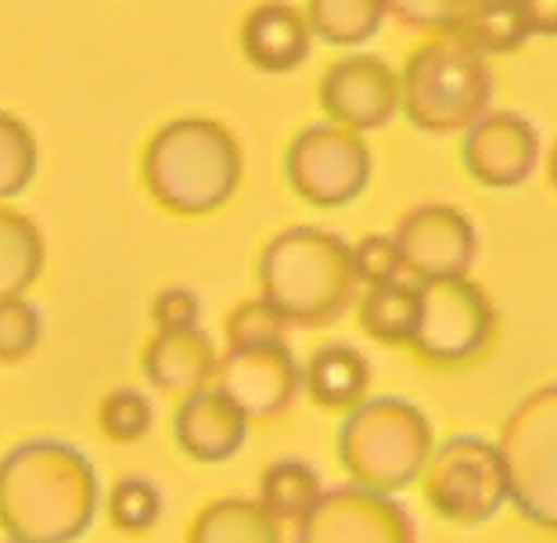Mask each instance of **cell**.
Returning a JSON list of instances; mask_svg holds the SVG:
<instances>
[{
	"label": "cell",
	"instance_id": "6da1fadb",
	"mask_svg": "<svg viewBox=\"0 0 557 543\" xmlns=\"http://www.w3.org/2000/svg\"><path fill=\"white\" fill-rule=\"evenodd\" d=\"M101 507L90 457L65 440H26L0 465V526L15 543H73Z\"/></svg>",
	"mask_w": 557,
	"mask_h": 543
},
{
	"label": "cell",
	"instance_id": "7a4b0ae2",
	"mask_svg": "<svg viewBox=\"0 0 557 543\" xmlns=\"http://www.w3.org/2000/svg\"><path fill=\"white\" fill-rule=\"evenodd\" d=\"M242 173V140L212 115H176L140 151V184L151 202L184 220L220 212L238 195Z\"/></svg>",
	"mask_w": 557,
	"mask_h": 543
},
{
	"label": "cell",
	"instance_id": "3957f363",
	"mask_svg": "<svg viewBox=\"0 0 557 543\" xmlns=\"http://www.w3.org/2000/svg\"><path fill=\"white\" fill-rule=\"evenodd\" d=\"M259 292L299 328L335 324L360 303L352 245L324 227H288L274 234L256 263Z\"/></svg>",
	"mask_w": 557,
	"mask_h": 543
},
{
	"label": "cell",
	"instance_id": "277c9868",
	"mask_svg": "<svg viewBox=\"0 0 557 543\" xmlns=\"http://www.w3.org/2000/svg\"><path fill=\"white\" fill-rule=\"evenodd\" d=\"M335 451L349 482L399 493L421 482V471L435 451V432L424 410L410 399L367 396L363 404L346 410Z\"/></svg>",
	"mask_w": 557,
	"mask_h": 543
},
{
	"label": "cell",
	"instance_id": "5b68a950",
	"mask_svg": "<svg viewBox=\"0 0 557 543\" xmlns=\"http://www.w3.org/2000/svg\"><path fill=\"white\" fill-rule=\"evenodd\" d=\"M403 79V115L421 134L449 137L482 120L493 109V73L490 62L460 44L454 33H435L407 54L399 69Z\"/></svg>",
	"mask_w": 557,
	"mask_h": 543
},
{
	"label": "cell",
	"instance_id": "8992f818",
	"mask_svg": "<svg viewBox=\"0 0 557 543\" xmlns=\"http://www.w3.org/2000/svg\"><path fill=\"white\" fill-rule=\"evenodd\" d=\"M429 507L454 526H482L511 504V471L500 440L454 435L438 443L421 471Z\"/></svg>",
	"mask_w": 557,
	"mask_h": 543
},
{
	"label": "cell",
	"instance_id": "52a82bcc",
	"mask_svg": "<svg viewBox=\"0 0 557 543\" xmlns=\"http://www.w3.org/2000/svg\"><path fill=\"white\" fill-rule=\"evenodd\" d=\"M500 446L515 511L557 536V382L532 388L507 415Z\"/></svg>",
	"mask_w": 557,
	"mask_h": 543
},
{
	"label": "cell",
	"instance_id": "ba28073f",
	"mask_svg": "<svg viewBox=\"0 0 557 543\" xmlns=\"http://www.w3.org/2000/svg\"><path fill=\"white\" fill-rule=\"evenodd\" d=\"M421 303L410 353L429 368H468L496 342V306L468 274L421 281Z\"/></svg>",
	"mask_w": 557,
	"mask_h": 543
},
{
	"label": "cell",
	"instance_id": "9c48e42d",
	"mask_svg": "<svg viewBox=\"0 0 557 543\" xmlns=\"http://www.w3.org/2000/svg\"><path fill=\"white\" fill-rule=\"evenodd\" d=\"M374 173L371 145L360 129L313 123L292 137L284 151V181L313 209H342L367 192Z\"/></svg>",
	"mask_w": 557,
	"mask_h": 543
},
{
	"label": "cell",
	"instance_id": "30bf717a",
	"mask_svg": "<svg viewBox=\"0 0 557 543\" xmlns=\"http://www.w3.org/2000/svg\"><path fill=\"white\" fill-rule=\"evenodd\" d=\"M299 543H413L418 529L393 493L371 486L327 490L310 515L295 526Z\"/></svg>",
	"mask_w": 557,
	"mask_h": 543
},
{
	"label": "cell",
	"instance_id": "8fae6325",
	"mask_svg": "<svg viewBox=\"0 0 557 543\" xmlns=\"http://www.w3.org/2000/svg\"><path fill=\"white\" fill-rule=\"evenodd\" d=\"M317 101L331 123L371 134L403 112V79L385 58L349 51L324 69L317 84Z\"/></svg>",
	"mask_w": 557,
	"mask_h": 543
},
{
	"label": "cell",
	"instance_id": "7c38bea8",
	"mask_svg": "<svg viewBox=\"0 0 557 543\" xmlns=\"http://www.w3.org/2000/svg\"><path fill=\"white\" fill-rule=\"evenodd\" d=\"M540 159V129L521 112L490 109L465 129V140H460V162L468 176L490 192H515L536 173Z\"/></svg>",
	"mask_w": 557,
	"mask_h": 543
},
{
	"label": "cell",
	"instance_id": "4fadbf2b",
	"mask_svg": "<svg viewBox=\"0 0 557 543\" xmlns=\"http://www.w3.org/2000/svg\"><path fill=\"white\" fill-rule=\"evenodd\" d=\"M216 385L238 399L252 421H274L306 388V368L295 360L288 342H263V346L227 349Z\"/></svg>",
	"mask_w": 557,
	"mask_h": 543
},
{
	"label": "cell",
	"instance_id": "5bb4252c",
	"mask_svg": "<svg viewBox=\"0 0 557 543\" xmlns=\"http://www.w3.org/2000/svg\"><path fill=\"white\" fill-rule=\"evenodd\" d=\"M396 242L403 252V267L413 281L468 274L479 256V231L465 209L432 202L410 209L399 220Z\"/></svg>",
	"mask_w": 557,
	"mask_h": 543
},
{
	"label": "cell",
	"instance_id": "9a60e30c",
	"mask_svg": "<svg viewBox=\"0 0 557 543\" xmlns=\"http://www.w3.org/2000/svg\"><path fill=\"white\" fill-rule=\"evenodd\" d=\"M252 418L238 407V399L227 396L223 388L201 385L195 393L181 396L173 415V440L184 457L198 465H223L238 457L248 440Z\"/></svg>",
	"mask_w": 557,
	"mask_h": 543
},
{
	"label": "cell",
	"instance_id": "2e32d148",
	"mask_svg": "<svg viewBox=\"0 0 557 543\" xmlns=\"http://www.w3.org/2000/svg\"><path fill=\"white\" fill-rule=\"evenodd\" d=\"M313 40L306 8H295L288 0H263L248 8L242 18V54L267 76H284L299 69L310 58Z\"/></svg>",
	"mask_w": 557,
	"mask_h": 543
},
{
	"label": "cell",
	"instance_id": "e0dca14e",
	"mask_svg": "<svg viewBox=\"0 0 557 543\" xmlns=\"http://www.w3.org/2000/svg\"><path fill=\"white\" fill-rule=\"evenodd\" d=\"M220 353L201 328L187 332H156L140 353V374L145 382L165 396H187L209 385L220 374Z\"/></svg>",
	"mask_w": 557,
	"mask_h": 543
},
{
	"label": "cell",
	"instance_id": "ac0fdd59",
	"mask_svg": "<svg viewBox=\"0 0 557 543\" xmlns=\"http://www.w3.org/2000/svg\"><path fill=\"white\" fill-rule=\"evenodd\" d=\"M371 388V360L349 342H324L306 360V393L320 410L346 415L367 399Z\"/></svg>",
	"mask_w": 557,
	"mask_h": 543
},
{
	"label": "cell",
	"instance_id": "d6986e66",
	"mask_svg": "<svg viewBox=\"0 0 557 543\" xmlns=\"http://www.w3.org/2000/svg\"><path fill=\"white\" fill-rule=\"evenodd\" d=\"M281 518L263 501L220 497L209 501L187 526L191 543H277Z\"/></svg>",
	"mask_w": 557,
	"mask_h": 543
},
{
	"label": "cell",
	"instance_id": "ffe728a7",
	"mask_svg": "<svg viewBox=\"0 0 557 543\" xmlns=\"http://www.w3.org/2000/svg\"><path fill=\"white\" fill-rule=\"evenodd\" d=\"M421 281H388L363 288L357 303L360 328L382 346H410L421 324Z\"/></svg>",
	"mask_w": 557,
	"mask_h": 543
},
{
	"label": "cell",
	"instance_id": "44dd1931",
	"mask_svg": "<svg viewBox=\"0 0 557 543\" xmlns=\"http://www.w3.org/2000/svg\"><path fill=\"white\" fill-rule=\"evenodd\" d=\"M306 18L324 47H367L393 18L388 0H306Z\"/></svg>",
	"mask_w": 557,
	"mask_h": 543
},
{
	"label": "cell",
	"instance_id": "7402d4cb",
	"mask_svg": "<svg viewBox=\"0 0 557 543\" xmlns=\"http://www.w3.org/2000/svg\"><path fill=\"white\" fill-rule=\"evenodd\" d=\"M44 234L26 212L0 209V295H26L44 274Z\"/></svg>",
	"mask_w": 557,
	"mask_h": 543
},
{
	"label": "cell",
	"instance_id": "603a6c76",
	"mask_svg": "<svg viewBox=\"0 0 557 543\" xmlns=\"http://www.w3.org/2000/svg\"><path fill=\"white\" fill-rule=\"evenodd\" d=\"M454 37L460 44H468L471 51H479L482 58H500V54L521 51L532 33L525 26V15H521L518 0H479V4L457 22Z\"/></svg>",
	"mask_w": 557,
	"mask_h": 543
},
{
	"label": "cell",
	"instance_id": "cb8c5ba5",
	"mask_svg": "<svg viewBox=\"0 0 557 543\" xmlns=\"http://www.w3.org/2000/svg\"><path fill=\"white\" fill-rule=\"evenodd\" d=\"M320 497H324L320 471L313 465H306V460L284 457V460H274V465L259 476V501H263L284 526H299L320 504Z\"/></svg>",
	"mask_w": 557,
	"mask_h": 543
},
{
	"label": "cell",
	"instance_id": "d4e9b609",
	"mask_svg": "<svg viewBox=\"0 0 557 543\" xmlns=\"http://www.w3.org/2000/svg\"><path fill=\"white\" fill-rule=\"evenodd\" d=\"M40 166V148L33 129L18 115H0V195L15 198L33 184Z\"/></svg>",
	"mask_w": 557,
	"mask_h": 543
},
{
	"label": "cell",
	"instance_id": "484cf974",
	"mask_svg": "<svg viewBox=\"0 0 557 543\" xmlns=\"http://www.w3.org/2000/svg\"><path fill=\"white\" fill-rule=\"evenodd\" d=\"M156 424V407L140 388H112L98 404V429L112 443H140Z\"/></svg>",
	"mask_w": 557,
	"mask_h": 543
},
{
	"label": "cell",
	"instance_id": "4316f807",
	"mask_svg": "<svg viewBox=\"0 0 557 543\" xmlns=\"http://www.w3.org/2000/svg\"><path fill=\"white\" fill-rule=\"evenodd\" d=\"M162 515V493L148 476H126L109 493V522L120 533H148Z\"/></svg>",
	"mask_w": 557,
	"mask_h": 543
},
{
	"label": "cell",
	"instance_id": "83f0119b",
	"mask_svg": "<svg viewBox=\"0 0 557 543\" xmlns=\"http://www.w3.org/2000/svg\"><path fill=\"white\" fill-rule=\"evenodd\" d=\"M288 328H292L288 317L259 292V299H245L227 313L223 335H227V349H245V346H263V342H284Z\"/></svg>",
	"mask_w": 557,
	"mask_h": 543
},
{
	"label": "cell",
	"instance_id": "f1b7e54d",
	"mask_svg": "<svg viewBox=\"0 0 557 543\" xmlns=\"http://www.w3.org/2000/svg\"><path fill=\"white\" fill-rule=\"evenodd\" d=\"M44 324L26 295H4L0 299V357L4 363H22L40 346Z\"/></svg>",
	"mask_w": 557,
	"mask_h": 543
},
{
	"label": "cell",
	"instance_id": "f546056e",
	"mask_svg": "<svg viewBox=\"0 0 557 543\" xmlns=\"http://www.w3.org/2000/svg\"><path fill=\"white\" fill-rule=\"evenodd\" d=\"M479 0H388L393 18L403 26L424 33H454L457 22L475 8Z\"/></svg>",
	"mask_w": 557,
	"mask_h": 543
},
{
	"label": "cell",
	"instance_id": "4dcf8cb0",
	"mask_svg": "<svg viewBox=\"0 0 557 543\" xmlns=\"http://www.w3.org/2000/svg\"><path fill=\"white\" fill-rule=\"evenodd\" d=\"M352 259H357V274L360 285H388V281L407 277V267H403V252L396 234L385 238V234H367L357 245H352Z\"/></svg>",
	"mask_w": 557,
	"mask_h": 543
},
{
	"label": "cell",
	"instance_id": "1f68e13d",
	"mask_svg": "<svg viewBox=\"0 0 557 543\" xmlns=\"http://www.w3.org/2000/svg\"><path fill=\"white\" fill-rule=\"evenodd\" d=\"M198 321L201 299L191 288L170 285L151 299V324H156V332H187V328H198Z\"/></svg>",
	"mask_w": 557,
	"mask_h": 543
},
{
	"label": "cell",
	"instance_id": "d6a6232c",
	"mask_svg": "<svg viewBox=\"0 0 557 543\" xmlns=\"http://www.w3.org/2000/svg\"><path fill=\"white\" fill-rule=\"evenodd\" d=\"M532 37H557V0H518Z\"/></svg>",
	"mask_w": 557,
	"mask_h": 543
},
{
	"label": "cell",
	"instance_id": "836d02e7",
	"mask_svg": "<svg viewBox=\"0 0 557 543\" xmlns=\"http://www.w3.org/2000/svg\"><path fill=\"white\" fill-rule=\"evenodd\" d=\"M547 181H550V192L557 195V140L550 145V159H547Z\"/></svg>",
	"mask_w": 557,
	"mask_h": 543
}]
</instances>
